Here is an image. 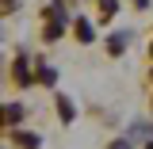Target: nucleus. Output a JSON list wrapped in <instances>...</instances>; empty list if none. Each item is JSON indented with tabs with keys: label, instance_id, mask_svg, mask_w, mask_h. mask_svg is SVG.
Wrapping results in <instances>:
<instances>
[{
	"label": "nucleus",
	"instance_id": "1",
	"mask_svg": "<svg viewBox=\"0 0 153 149\" xmlns=\"http://www.w3.org/2000/svg\"><path fill=\"white\" fill-rule=\"evenodd\" d=\"M57 115H61V122H73V103H69V96H57Z\"/></svg>",
	"mask_w": 153,
	"mask_h": 149
},
{
	"label": "nucleus",
	"instance_id": "2",
	"mask_svg": "<svg viewBox=\"0 0 153 149\" xmlns=\"http://www.w3.org/2000/svg\"><path fill=\"white\" fill-rule=\"evenodd\" d=\"M16 76H19V84H31V69H27V57H16Z\"/></svg>",
	"mask_w": 153,
	"mask_h": 149
},
{
	"label": "nucleus",
	"instance_id": "3",
	"mask_svg": "<svg viewBox=\"0 0 153 149\" xmlns=\"http://www.w3.org/2000/svg\"><path fill=\"white\" fill-rule=\"evenodd\" d=\"M12 142H16V145H23V149H35V145H38V138H35V134H23V130L12 134Z\"/></svg>",
	"mask_w": 153,
	"mask_h": 149
},
{
	"label": "nucleus",
	"instance_id": "4",
	"mask_svg": "<svg viewBox=\"0 0 153 149\" xmlns=\"http://www.w3.org/2000/svg\"><path fill=\"white\" fill-rule=\"evenodd\" d=\"M123 46H126V35H111L107 38V50L111 54H123Z\"/></svg>",
	"mask_w": 153,
	"mask_h": 149
},
{
	"label": "nucleus",
	"instance_id": "5",
	"mask_svg": "<svg viewBox=\"0 0 153 149\" xmlns=\"http://www.w3.org/2000/svg\"><path fill=\"white\" fill-rule=\"evenodd\" d=\"M4 119H8V122H19V119H23V107H19V103H8V107H4Z\"/></svg>",
	"mask_w": 153,
	"mask_h": 149
},
{
	"label": "nucleus",
	"instance_id": "6",
	"mask_svg": "<svg viewBox=\"0 0 153 149\" xmlns=\"http://www.w3.org/2000/svg\"><path fill=\"white\" fill-rule=\"evenodd\" d=\"M76 38H80V42H92V27H88L84 19H76Z\"/></svg>",
	"mask_w": 153,
	"mask_h": 149
},
{
	"label": "nucleus",
	"instance_id": "7",
	"mask_svg": "<svg viewBox=\"0 0 153 149\" xmlns=\"http://www.w3.org/2000/svg\"><path fill=\"white\" fill-rule=\"evenodd\" d=\"M50 16H54L57 23H61V27H65V8H61V0H54V4H50Z\"/></svg>",
	"mask_w": 153,
	"mask_h": 149
},
{
	"label": "nucleus",
	"instance_id": "8",
	"mask_svg": "<svg viewBox=\"0 0 153 149\" xmlns=\"http://www.w3.org/2000/svg\"><path fill=\"white\" fill-rule=\"evenodd\" d=\"M100 8H103V16H115V8H119V4H115V0H100Z\"/></svg>",
	"mask_w": 153,
	"mask_h": 149
},
{
	"label": "nucleus",
	"instance_id": "9",
	"mask_svg": "<svg viewBox=\"0 0 153 149\" xmlns=\"http://www.w3.org/2000/svg\"><path fill=\"white\" fill-rule=\"evenodd\" d=\"M12 8H19V0H4V12H12Z\"/></svg>",
	"mask_w": 153,
	"mask_h": 149
},
{
	"label": "nucleus",
	"instance_id": "10",
	"mask_svg": "<svg viewBox=\"0 0 153 149\" xmlns=\"http://www.w3.org/2000/svg\"><path fill=\"white\" fill-rule=\"evenodd\" d=\"M111 149H130V142H111Z\"/></svg>",
	"mask_w": 153,
	"mask_h": 149
},
{
	"label": "nucleus",
	"instance_id": "11",
	"mask_svg": "<svg viewBox=\"0 0 153 149\" xmlns=\"http://www.w3.org/2000/svg\"><path fill=\"white\" fill-rule=\"evenodd\" d=\"M134 4H138V8H146V4H149V0H134Z\"/></svg>",
	"mask_w": 153,
	"mask_h": 149
},
{
	"label": "nucleus",
	"instance_id": "12",
	"mask_svg": "<svg viewBox=\"0 0 153 149\" xmlns=\"http://www.w3.org/2000/svg\"><path fill=\"white\" fill-rule=\"evenodd\" d=\"M149 149H153V142H149Z\"/></svg>",
	"mask_w": 153,
	"mask_h": 149
}]
</instances>
